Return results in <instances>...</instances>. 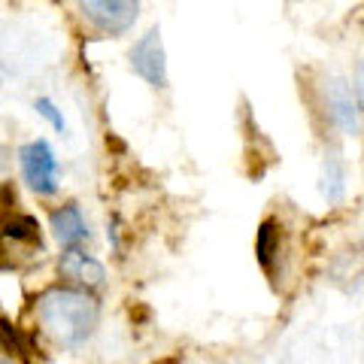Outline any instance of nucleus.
<instances>
[{
	"mask_svg": "<svg viewBox=\"0 0 364 364\" xmlns=\"http://www.w3.org/2000/svg\"><path fill=\"white\" fill-rule=\"evenodd\" d=\"M37 316L61 346H79L97 325V301L76 289H49L40 294Z\"/></svg>",
	"mask_w": 364,
	"mask_h": 364,
	"instance_id": "obj_1",
	"label": "nucleus"
},
{
	"mask_svg": "<svg viewBox=\"0 0 364 364\" xmlns=\"http://www.w3.org/2000/svg\"><path fill=\"white\" fill-rule=\"evenodd\" d=\"M322 109L328 124L337 134H346V136L361 134V104L355 97V88H349L346 79L328 76L322 82Z\"/></svg>",
	"mask_w": 364,
	"mask_h": 364,
	"instance_id": "obj_2",
	"label": "nucleus"
},
{
	"mask_svg": "<svg viewBox=\"0 0 364 364\" xmlns=\"http://www.w3.org/2000/svg\"><path fill=\"white\" fill-rule=\"evenodd\" d=\"M18 161H21V173H25L28 186L37 195H55V188H58V161H55L49 143L33 140L28 146H21Z\"/></svg>",
	"mask_w": 364,
	"mask_h": 364,
	"instance_id": "obj_3",
	"label": "nucleus"
},
{
	"mask_svg": "<svg viewBox=\"0 0 364 364\" xmlns=\"http://www.w3.org/2000/svg\"><path fill=\"white\" fill-rule=\"evenodd\" d=\"M40 249V225L33 215H4L0 219V255L4 258H33V252Z\"/></svg>",
	"mask_w": 364,
	"mask_h": 364,
	"instance_id": "obj_4",
	"label": "nucleus"
},
{
	"mask_svg": "<svg viewBox=\"0 0 364 364\" xmlns=\"http://www.w3.org/2000/svg\"><path fill=\"white\" fill-rule=\"evenodd\" d=\"M85 18L104 33H124L140 9V0H79Z\"/></svg>",
	"mask_w": 364,
	"mask_h": 364,
	"instance_id": "obj_5",
	"label": "nucleus"
},
{
	"mask_svg": "<svg viewBox=\"0 0 364 364\" xmlns=\"http://www.w3.org/2000/svg\"><path fill=\"white\" fill-rule=\"evenodd\" d=\"M131 67L136 76H143L152 88L167 85V64H164V46H161V31L152 28L140 43L131 49Z\"/></svg>",
	"mask_w": 364,
	"mask_h": 364,
	"instance_id": "obj_6",
	"label": "nucleus"
},
{
	"mask_svg": "<svg viewBox=\"0 0 364 364\" xmlns=\"http://www.w3.org/2000/svg\"><path fill=\"white\" fill-rule=\"evenodd\" d=\"M61 277L79 282V286L85 289H97L100 282H104V267L97 264L95 258H88L85 252H79L76 246H70L67 252L61 255Z\"/></svg>",
	"mask_w": 364,
	"mask_h": 364,
	"instance_id": "obj_7",
	"label": "nucleus"
},
{
	"mask_svg": "<svg viewBox=\"0 0 364 364\" xmlns=\"http://www.w3.org/2000/svg\"><path fill=\"white\" fill-rule=\"evenodd\" d=\"M282 252V228L277 219H264L258 225V234H255V255H258V264L264 267L267 273H273Z\"/></svg>",
	"mask_w": 364,
	"mask_h": 364,
	"instance_id": "obj_8",
	"label": "nucleus"
},
{
	"mask_svg": "<svg viewBox=\"0 0 364 364\" xmlns=\"http://www.w3.org/2000/svg\"><path fill=\"white\" fill-rule=\"evenodd\" d=\"M52 231L55 237H58V243L64 249H70L76 246L79 240H85V222H82V213H79L76 203H67V207L61 210H55L52 213Z\"/></svg>",
	"mask_w": 364,
	"mask_h": 364,
	"instance_id": "obj_9",
	"label": "nucleus"
},
{
	"mask_svg": "<svg viewBox=\"0 0 364 364\" xmlns=\"http://www.w3.org/2000/svg\"><path fill=\"white\" fill-rule=\"evenodd\" d=\"M322 195L328 203H340L346 195V164L337 152L325 155V167H322Z\"/></svg>",
	"mask_w": 364,
	"mask_h": 364,
	"instance_id": "obj_10",
	"label": "nucleus"
},
{
	"mask_svg": "<svg viewBox=\"0 0 364 364\" xmlns=\"http://www.w3.org/2000/svg\"><path fill=\"white\" fill-rule=\"evenodd\" d=\"M0 346L9 349V352H16V355H21V358H28V352H31L28 340L21 337L9 322H0Z\"/></svg>",
	"mask_w": 364,
	"mask_h": 364,
	"instance_id": "obj_11",
	"label": "nucleus"
},
{
	"mask_svg": "<svg viewBox=\"0 0 364 364\" xmlns=\"http://www.w3.org/2000/svg\"><path fill=\"white\" fill-rule=\"evenodd\" d=\"M33 109H37V112H40V116H43V119H49V124H52V128H55V131H61V134H64V128H67V124H64V119H61V112H58V109H55V104H52V100H49V97H37V104H33Z\"/></svg>",
	"mask_w": 364,
	"mask_h": 364,
	"instance_id": "obj_12",
	"label": "nucleus"
},
{
	"mask_svg": "<svg viewBox=\"0 0 364 364\" xmlns=\"http://www.w3.org/2000/svg\"><path fill=\"white\" fill-rule=\"evenodd\" d=\"M355 97H358V104H361V112H364V58L358 61V67H355Z\"/></svg>",
	"mask_w": 364,
	"mask_h": 364,
	"instance_id": "obj_13",
	"label": "nucleus"
}]
</instances>
